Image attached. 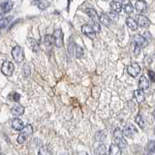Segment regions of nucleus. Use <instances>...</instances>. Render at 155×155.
<instances>
[{
	"label": "nucleus",
	"instance_id": "obj_11",
	"mask_svg": "<svg viewBox=\"0 0 155 155\" xmlns=\"http://www.w3.org/2000/svg\"><path fill=\"white\" fill-rule=\"evenodd\" d=\"M137 23H138V26L140 25V27L147 28V27H148L150 25V21L145 16L139 15L138 18H137Z\"/></svg>",
	"mask_w": 155,
	"mask_h": 155
},
{
	"label": "nucleus",
	"instance_id": "obj_33",
	"mask_svg": "<svg viewBox=\"0 0 155 155\" xmlns=\"http://www.w3.org/2000/svg\"><path fill=\"white\" fill-rule=\"evenodd\" d=\"M108 16H109L110 19H113V21H117V19H118V15L116 13H114V12H110Z\"/></svg>",
	"mask_w": 155,
	"mask_h": 155
},
{
	"label": "nucleus",
	"instance_id": "obj_4",
	"mask_svg": "<svg viewBox=\"0 0 155 155\" xmlns=\"http://www.w3.org/2000/svg\"><path fill=\"white\" fill-rule=\"evenodd\" d=\"M15 66L13 64V62L11 61H4L3 64L1 66V72L4 76L6 77H11L14 73Z\"/></svg>",
	"mask_w": 155,
	"mask_h": 155
},
{
	"label": "nucleus",
	"instance_id": "obj_17",
	"mask_svg": "<svg viewBox=\"0 0 155 155\" xmlns=\"http://www.w3.org/2000/svg\"><path fill=\"white\" fill-rule=\"evenodd\" d=\"M155 150V142L154 140H149L145 145L144 148V155H151Z\"/></svg>",
	"mask_w": 155,
	"mask_h": 155
},
{
	"label": "nucleus",
	"instance_id": "obj_35",
	"mask_svg": "<svg viewBox=\"0 0 155 155\" xmlns=\"http://www.w3.org/2000/svg\"><path fill=\"white\" fill-rule=\"evenodd\" d=\"M0 155H5V154H3V153H0Z\"/></svg>",
	"mask_w": 155,
	"mask_h": 155
},
{
	"label": "nucleus",
	"instance_id": "obj_30",
	"mask_svg": "<svg viewBox=\"0 0 155 155\" xmlns=\"http://www.w3.org/2000/svg\"><path fill=\"white\" fill-rule=\"evenodd\" d=\"M28 43H29V45L31 46V48H32L34 51H39V44L35 40H33V39H30V40L28 41Z\"/></svg>",
	"mask_w": 155,
	"mask_h": 155
},
{
	"label": "nucleus",
	"instance_id": "obj_21",
	"mask_svg": "<svg viewBox=\"0 0 155 155\" xmlns=\"http://www.w3.org/2000/svg\"><path fill=\"white\" fill-rule=\"evenodd\" d=\"M99 22L104 24L105 26H109L110 23V19L108 15L105 14V13H102L99 16Z\"/></svg>",
	"mask_w": 155,
	"mask_h": 155
},
{
	"label": "nucleus",
	"instance_id": "obj_24",
	"mask_svg": "<svg viewBox=\"0 0 155 155\" xmlns=\"http://www.w3.org/2000/svg\"><path fill=\"white\" fill-rule=\"evenodd\" d=\"M135 121H136V123H137L140 128H144V126H145V120L143 118V114H139L137 116H136V118H135Z\"/></svg>",
	"mask_w": 155,
	"mask_h": 155
},
{
	"label": "nucleus",
	"instance_id": "obj_18",
	"mask_svg": "<svg viewBox=\"0 0 155 155\" xmlns=\"http://www.w3.org/2000/svg\"><path fill=\"white\" fill-rule=\"evenodd\" d=\"M126 24H127V26L133 31H136L138 29V23L133 18H126Z\"/></svg>",
	"mask_w": 155,
	"mask_h": 155
},
{
	"label": "nucleus",
	"instance_id": "obj_14",
	"mask_svg": "<svg viewBox=\"0 0 155 155\" xmlns=\"http://www.w3.org/2000/svg\"><path fill=\"white\" fill-rule=\"evenodd\" d=\"M13 6H14L13 1H5V2H2L1 5H0V10H1V12L3 14H6L11 11L13 9Z\"/></svg>",
	"mask_w": 155,
	"mask_h": 155
},
{
	"label": "nucleus",
	"instance_id": "obj_12",
	"mask_svg": "<svg viewBox=\"0 0 155 155\" xmlns=\"http://www.w3.org/2000/svg\"><path fill=\"white\" fill-rule=\"evenodd\" d=\"M11 126L14 130L16 131H21L24 128V124H23V121L21 120L19 118H14L11 121Z\"/></svg>",
	"mask_w": 155,
	"mask_h": 155
},
{
	"label": "nucleus",
	"instance_id": "obj_25",
	"mask_svg": "<svg viewBox=\"0 0 155 155\" xmlns=\"http://www.w3.org/2000/svg\"><path fill=\"white\" fill-rule=\"evenodd\" d=\"M122 9H124L125 13L131 14L134 11V6H133V4L131 2H124L122 4Z\"/></svg>",
	"mask_w": 155,
	"mask_h": 155
},
{
	"label": "nucleus",
	"instance_id": "obj_20",
	"mask_svg": "<svg viewBox=\"0 0 155 155\" xmlns=\"http://www.w3.org/2000/svg\"><path fill=\"white\" fill-rule=\"evenodd\" d=\"M110 8L113 10V12L117 14L121 12V10H122V3L119 1H113L110 2Z\"/></svg>",
	"mask_w": 155,
	"mask_h": 155
},
{
	"label": "nucleus",
	"instance_id": "obj_36",
	"mask_svg": "<svg viewBox=\"0 0 155 155\" xmlns=\"http://www.w3.org/2000/svg\"><path fill=\"white\" fill-rule=\"evenodd\" d=\"M154 116H155V111H154Z\"/></svg>",
	"mask_w": 155,
	"mask_h": 155
},
{
	"label": "nucleus",
	"instance_id": "obj_19",
	"mask_svg": "<svg viewBox=\"0 0 155 155\" xmlns=\"http://www.w3.org/2000/svg\"><path fill=\"white\" fill-rule=\"evenodd\" d=\"M134 97H135V99L137 100V102H139V103H142V102H143L144 99H145V95L143 93V91L140 90V89H136L134 91Z\"/></svg>",
	"mask_w": 155,
	"mask_h": 155
},
{
	"label": "nucleus",
	"instance_id": "obj_3",
	"mask_svg": "<svg viewBox=\"0 0 155 155\" xmlns=\"http://www.w3.org/2000/svg\"><path fill=\"white\" fill-rule=\"evenodd\" d=\"M12 57L14 58L15 62L17 63H21L24 59V51L23 48L19 46H16L13 48L12 50Z\"/></svg>",
	"mask_w": 155,
	"mask_h": 155
},
{
	"label": "nucleus",
	"instance_id": "obj_29",
	"mask_svg": "<svg viewBox=\"0 0 155 155\" xmlns=\"http://www.w3.org/2000/svg\"><path fill=\"white\" fill-rule=\"evenodd\" d=\"M50 2L47 1V0H40V1L37 2V5H38V8L41 9V10H45L47 9L48 6H50Z\"/></svg>",
	"mask_w": 155,
	"mask_h": 155
},
{
	"label": "nucleus",
	"instance_id": "obj_15",
	"mask_svg": "<svg viewBox=\"0 0 155 155\" xmlns=\"http://www.w3.org/2000/svg\"><path fill=\"white\" fill-rule=\"evenodd\" d=\"M11 114L14 116H19L24 114V108L21 105H15L11 108Z\"/></svg>",
	"mask_w": 155,
	"mask_h": 155
},
{
	"label": "nucleus",
	"instance_id": "obj_2",
	"mask_svg": "<svg viewBox=\"0 0 155 155\" xmlns=\"http://www.w3.org/2000/svg\"><path fill=\"white\" fill-rule=\"evenodd\" d=\"M33 133V128H32V126L31 125H26V126H24V128L21 130V132L19 133V135L18 136V143L19 144H22L26 142V140L28 139V137L30 135H32Z\"/></svg>",
	"mask_w": 155,
	"mask_h": 155
},
{
	"label": "nucleus",
	"instance_id": "obj_13",
	"mask_svg": "<svg viewBox=\"0 0 155 155\" xmlns=\"http://www.w3.org/2000/svg\"><path fill=\"white\" fill-rule=\"evenodd\" d=\"M85 13H86L87 16H88L92 19V21H93V22H99V16H98V14H97V12L95 11L94 9L87 8L85 10Z\"/></svg>",
	"mask_w": 155,
	"mask_h": 155
},
{
	"label": "nucleus",
	"instance_id": "obj_16",
	"mask_svg": "<svg viewBox=\"0 0 155 155\" xmlns=\"http://www.w3.org/2000/svg\"><path fill=\"white\" fill-rule=\"evenodd\" d=\"M134 8H136V10L140 13H144L147 10V4L144 1H137L135 3Z\"/></svg>",
	"mask_w": 155,
	"mask_h": 155
},
{
	"label": "nucleus",
	"instance_id": "obj_26",
	"mask_svg": "<svg viewBox=\"0 0 155 155\" xmlns=\"http://www.w3.org/2000/svg\"><path fill=\"white\" fill-rule=\"evenodd\" d=\"M44 43H45V46H47L48 48H51L54 44L52 35H46L45 38H44Z\"/></svg>",
	"mask_w": 155,
	"mask_h": 155
},
{
	"label": "nucleus",
	"instance_id": "obj_27",
	"mask_svg": "<svg viewBox=\"0 0 155 155\" xmlns=\"http://www.w3.org/2000/svg\"><path fill=\"white\" fill-rule=\"evenodd\" d=\"M74 54L77 58H81L82 55H84V50L80 46H74Z\"/></svg>",
	"mask_w": 155,
	"mask_h": 155
},
{
	"label": "nucleus",
	"instance_id": "obj_28",
	"mask_svg": "<svg viewBox=\"0 0 155 155\" xmlns=\"http://www.w3.org/2000/svg\"><path fill=\"white\" fill-rule=\"evenodd\" d=\"M8 99L12 102H18L19 99H21V95L17 93V92H12V93L8 95Z\"/></svg>",
	"mask_w": 155,
	"mask_h": 155
},
{
	"label": "nucleus",
	"instance_id": "obj_5",
	"mask_svg": "<svg viewBox=\"0 0 155 155\" xmlns=\"http://www.w3.org/2000/svg\"><path fill=\"white\" fill-rule=\"evenodd\" d=\"M53 40H54V45L56 48H62L63 47V33L60 28H57L53 32Z\"/></svg>",
	"mask_w": 155,
	"mask_h": 155
},
{
	"label": "nucleus",
	"instance_id": "obj_10",
	"mask_svg": "<svg viewBox=\"0 0 155 155\" xmlns=\"http://www.w3.org/2000/svg\"><path fill=\"white\" fill-rule=\"evenodd\" d=\"M138 84L140 90H147L149 88V80L145 76H142L140 78Z\"/></svg>",
	"mask_w": 155,
	"mask_h": 155
},
{
	"label": "nucleus",
	"instance_id": "obj_7",
	"mask_svg": "<svg viewBox=\"0 0 155 155\" xmlns=\"http://www.w3.org/2000/svg\"><path fill=\"white\" fill-rule=\"evenodd\" d=\"M133 40H134V43H135V46L140 48H144L148 44V41L147 40V39H145L143 35H140V34H138V35H135L134 38H133Z\"/></svg>",
	"mask_w": 155,
	"mask_h": 155
},
{
	"label": "nucleus",
	"instance_id": "obj_38",
	"mask_svg": "<svg viewBox=\"0 0 155 155\" xmlns=\"http://www.w3.org/2000/svg\"><path fill=\"white\" fill-rule=\"evenodd\" d=\"M105 155H107V154H105Z\"/></svg>",
	"mask_w": 155,
	"mask_h": 155
},
{
	"label": "nucleus",
	"instance_id": "obj_1",
	"mask_svg": "<svg viewBox=\"0 0 155 155\" xmlns=\"http://www.w3.org/2000/svg\"><path fill=\"white\" fill-rule=\"evenodd\" d=\"M114 143L117 145L120 149H124L127 147V142L124 139L122 131L119 128H116L114 131Z\"/></svg>",
	"mask_w": 155,
	"mask_h": 155
},
{
	"label": "nucleus",
	"instance_id": "obj_9",
	"mask_svg": "<svg viewBox=\"0 0 155 155\" xmlns=\"http://www.w3.org/2000/svg\"><path fill=\"white\" fill-rule=\"evenodd\" d=\"M136 133H137V129H136V127L133 124L126 125L122 131L123 136H125V137H127V138H132Z\"/></svg>",
	"mask_w": 155,
	"mask_h": 155
},
{
	"label": "nucleus",
	"instance_id": "obj_31",
	"mask_svg": "<svg viewBox=\"0 0 155 155\" xmlns=\"http://www.w3.org/2000/svg\"><path fill=\"white\" fill-rule=\"evenodd\" d=\"M10 21V18H0V29H2V28H5L7 25H8V23Z\"/></svg>",
	"mask_w": 155,
	"mask_h": 155
},
{
	"label": "nucleus",
	"instance_id": "obj_34",
	"mask_svg": "<svg viewBox=\"0 0 155 155\" xmlns=\"http://www.w3.org/2000/svg\"><path fill=\"white\" fill-rule=\"evenodd\" d=\"M148 76L151 81H155V73L151 70H148Z\"/></svg>",
	"mask_w": 155,
	"mask_h": 155
},
{
	"label": "nucleus",
	"instance_id": "obj_22",
	"mask_svg": "<svg viewBox=\"0 0 155 155\" xmlns=\"http://www.w3.org/2000/svg\"><path fill=\"white\" fill-rule=\"evenodd\" d=\"M109 155H121V149L114 143H111L109 148Z\"/></svg>",
	"mask_w": 155,
	"mask_h": 155
},
{
	"label": "nucleus",
	"instance_id": "obj_8",
	"mask_svg": "<svg viewBox=\"0 0 155 155\" xmlns=\"http://www.w3.org/2000/svg\"><path fill=\"white\" fill-rule=\"evenodd\" d=\"M81 32L90 39H94L96 35V32L94 31L93 27L89 25V24H84V25L81 26Z\"/></svg>",
	"mask_w": 155,
	"mask_h": 155
},
{
	"label": "nucleus",
	"instance_id": "obj_23",
	"mask_svg": "<svg viewBox=\"0 0 155 155\" xmlns=\"http://www.w3.org/2000/svg\"><path fill=\"white\" fill-rule=\"evenodd\" d=\"M38 155H52V151L48 145H43L39 148Z\"/></svg>",
	"mask_w": 155,
	"mask_h": 155
},
{
	"label": "nucleus",
	"instance_id": "obj_32",
	"mask_svg": "<svg viewBox=\"0 0 155 155\" xmlns=\"http://www.w3.org/2000/svg\"><path fill=\"white\" fill-rule=\"evenodd\" d=\"M105 152H106V147L104 144H101L97 148V153L99 155H105Z\"/></svg>",
	"mask_w": 155,
	"mask_h": 155
},
{
	"label": "nucleus",
	"instance_id": "obj_37",
	"mask_svg": "<svg viewBox=\"0 0 155 155\" xmlns=\"http://www.w3.org/2000/svg\"><path fill=\"white\" fill-rule=\"evenodd\" d=\"M154 152H155V150H154Z\"/></svg>",
	"mask_w": 155,
	"mask_h": 155
},
{
	"label": "nucleus",
	"instance_id": "obj_6",
	"mask_svg": "<svg viewBox=\"0 0 155 155\" xmlns=\"http://www.w3.org/2000/svg\"><path fill=\"white\" fill-rule=\"evenodd\" d=\"M140 72V66L138 64V63H132V64H130L128 67H127V73L131 76V77H137Z\"/></svg>",
	"mask_w": 155,
	"mask_h": 155
}]
</instances>
